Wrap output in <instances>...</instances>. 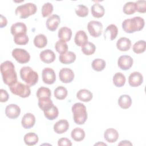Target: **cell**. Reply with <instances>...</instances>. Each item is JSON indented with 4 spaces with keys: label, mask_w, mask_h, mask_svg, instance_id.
Returning a JSON list of instances; mask_svg holds the SVG:
<instances>
[{
    "label": "cell",
    "mask_w": 146,
    "mask_h": 146,
    "mask_svg": "<svg viewBox=\"0 0 146 146\" xmlns=\"http://www.w3.org/2000/svg\"><path fill=\"white\" fill-rule=\"evenodd\" d=\"M1 72L5 84L9 86L17 82V75L14 64L9 60L5 61L1 64Z\"/></svg>",
    "instance_id": "cell-1"
},
{
    "label": "cell",
    "mask_w": 146,
    "mask_h": 146,
    "mask_svg": "<svg viewBox=\"0 0 146 146\" xmlns=\"http://www.w3.org/2000/svg\"><path fill=\"white\" fill-rule=\"evenodd\" d=\"M91 14L95 18L102 17L105 13V9L104 7L99 3H95L91 7Z\"/></svg>",
    "instance_id": "cell-26"
},
{
    "label": "cell",
    "mask_w": 146,
    "mask_h": 146,
    "mask_svg": "<svg viewBox=\"0 0 146 146\" xmlns=\"http://www.w3.org/2000/svg\"><path fill=\"white\" fill-rule=\"evenodd\" d=\"M1 18H0V27L3 28L5 26H6L7 24V21L5 17L1 14Z\"/></svg>",
    "instance_id": "cell-47"
},
{
    "label": "cell",
    "mask_w": 146,
    "mask_h": 146,
    "mask_svg": "<svg viewBox=\"0 0 146 146\" xmlns=\"http://www.w3.org/2000/svg\"><path fill=\"white\" fill-rule=\"evenodd\" d=\"M10 31L14 36L19 34H26L27 27L26 25L22 22H17L12 25Z\"/></svg>",
    "instance_id": "cell-16"
},
{
    "label": "cell",
    "mask_w": 146,
    "mask_h": 146,
    "mask_svg": "<svg viewBox=\"0 0 146 146\" xmlns=\"http://www.w3.org/2000/svg\"><path fill=\"white\" fill-rule=\"evenodd\" d=\"M87 29L92 36L95 38L99 37L103 31V25L100 22L91 21L88 23Z\"/></svg>",
    "instance_id": "cell-8"
},
{
    "label": "cell",
    "mask_w": 146,
    "mask_h": 146,
    "mask_svg": "<svg viewBox=\"0 0 146 146\" xmlns=\"http://www.w3.org/2000/svg\"><path fill=\"white\" fill-rule=\"evenodd\" d=\"M123 11L126 15H131L136 12L135 2H126L123 8Z\"/></svg>",
    "instance_id": "cell-41"
},
{
    "label": "cell",
    "mask_w": 146,
    "mask_h": 146,
    "mask_svg": "<svg viewBox=\"0 0 146 146\" xmlns=\"http://www.w3.org/2000/svg\"><path fill=\"white\" fill-rule=\"evenodd\" d=\"M43 82L47 84H52L56 80V74L54 70L47 67L44 68L42 72Z\"/></svg>",
    "instance_id": "cell-9"
},
{
    "label": "cell",
    "mask_w": 146,
    "mask_h": 146,
    "mask_svg": "<svg viewBox=\"0 0 146 146\" xmlns=\"http://www.w3.org/2000/svg\"><path fill=\"white\" fill-rule=\"evenodd\" d=\"M60 22V17L56 14H53L49 17L46 21V27L50 31H55Z\"/></svg>",
    "instance_id": "cell-14"
},
{
    "label": "cell",
    "mask_w": 146,
    "mask_h": 146,
    "mask_svg": "<svg viewBox=\"0 0 146 146\" xmlns=\"http://www.w3.org/2000/svg\"><path fill=\"white\" fill-rule=\"evenodd\" d=\"M143 82L142 74L137 71L132 72L128 78V83L131 87H136L140 86Z\"/></svg>",
    "instance_id": "cell-13"
},
{
    "label": "cell",
    "mask_w": 146,
    "mask_h": 146,
    "mask_svg": "<svg viewBox=\"0 0 146 146\" xmlns=\"http://www.w3.org/2000/svg\"><path fill=\"white\" fill-rule=\"evenodd\" d=\"M131 46V41L129 39L122 37L119 39L116 42L117 48L121 51H127L129 50Z\"/></svg>",
    "instance_id": "cell-23"
},
{
    "label": "cell",
    "mask_w": 146,
    "mask_h": 146,
    "mask_svg": "<svg viewBox=\"0 0 146 146\" xmlns=\"http://www.w3.org/2000/svg\"><path fill=\"white\" fill-rule=\"evenodd\" d=\"M69 128V123L67 120L61 119L56 121L54 125V130L58 134L66 132Z\"/></svg>",
    "instance_id": "cell-18"
},
{
    "label": "cell",
    "mask_w": 146,
    "mask_h": 146,
    "mask_svg": "<svg viewBox=\"0 0 146 146\" xmlns=\"http://www.w3.org/2000/svg\"><path fill=\"white\" fill-rule=\"evenodd\" d=\"M43 112L44 116L49 120H53L55 119L59 115L58 109L54 105H53L51 107Z\"/></svg>",
    "instance_id": "cell-30"
},
{
    "label": "cell",
    "mask_w": 146,
    "mask_h": 146,
    "mask_svg": "<svg viewBox=\"0 0 146 146\" xmlns=\"http://www.w3.org/2000/svg\"><path fill=\"white\" fill-rule=\"evenodd\" d=\"M55 48L56 51L60 54L65 53L68 50V45L66 42L62 40H59L55 43Z\"/></svg>",
    "instance_id": "cell-38"
},
{
    "label": "cell",
    "mask_w": 146,
    "mask_h": 146,
    "mask_svg": "<svg viewBox=\"0 0 146 146\" xmlns=\"http://www.w3.org/2000/svg\"><path fill=\"white\" fill-rule=\"evenodd\" d=\"M136 11H138L141 13H145L146 12V1L144 0L137 1L135 2Z\"/></svg>",
    "instance_id": "cell-44"
},
{
    "label": "cell",
    "mask_w": 146,
    "mask_h": 146,
    "mask_svg": "<svg viewBox=\"0 0 146 146\" xmlns=\"http://www.w3.org/2000/svg\"><path fill=\"white\" fill-rule=\"evenodd\" d=\"M9 89L11 93L23 98L29 97L31 94L30 86L19 82H17L11 86H10Z\"/></svg>",
    "instance_id": "cell-6"
},
{
    "label": "cell",
    "mask_w": 146,
    "mask_h": 146,
    "mask_svg": "<svg viewBox=\"0 0 146 146\" xmlns=\"http://www.w3.org/2000/svg\"><path fill=\"white\" fill-rule=\"evenodd\" d=\"M67 90L63 86H59L54 90V96L59 100H63L67 96Z\"/></svg>",
    "instance_id": "cell-35"
},
{
    "label": "cell",
    "mask_w": 146,
    "mask_h": 146,
    "mask_svg": "<svg viewBox=\"0 0 146 146\" xmlns=\"http://www.w3.org/2000/svg\"><path fill=\"white\" fill-rule=\"evenodd\" d=\"M125 76L121 72H116L113 77V83L117 87H123L125 83Z\"/></svg>",
    "instance_id": "cell-33"
},
{
    "label": "cell",
    "mask_w": 146,
    "mask_h": 146,
    "mask_svg": "<svg viewBox=\"0 0 146 146\" xmlns=\"http://www.w3.org/2000/svg\"><path fill=\"white\" fill-rule=\"evenodd\" d=\"M58 145H67V146H71L72 143L71 140L66 137H62L58 140Z\"/></svg>",
    "instance_id": "cell-46"
},
{
    "label": "cell",
    "mask_w": 146,
    "mask_h": 146,
    "mask_svg": "<svg viewBox=\"0 0 146 146\" xmlns=\"http://www.w3.org/2000/svg\"><path fill=\"white\" fill-rule=\"evenodd\" d=\"M133 60L131 56L129 55H121L117 60V65L122 70H128L133 65Z\"/></svg>",
    "instance_id": "cell-11"
},
{
    "label": "cell",
    "mask_w": 146,
    "mask_h": 146,
    "mask_svg": "<svg viewBox=\"0 0 146 146\" xmlns=\"http://www.w3.org/2000/svg\"><path fill=\"white\" fill-rule=\"evenodd\" d=\"M88 7L83 5H79L75 8V13L79 17H85L88 15Z\"/></svg>",
    "instance_id": "cell-42"
},
{
    "label": "cell",
    "mask_w": 146,
    "mask_h": 146,
    "mask_svg": "<svg viewBox=\"0 0 146 146\" xmlns=\"http://www.w3.org/2000/svg\"><path fill=\"white\" fill-rule=\"evenodd\" d=\"M35 123V117L34 115L31 113H27L23 116L21 124L22 127L25 129H30L32 128Z\"/></svg>",
    "instance_id": "cell-15"
},
{
    "label": "cell",
    "mask_w": 146,
    "mask_h": 146,
    "mask_svg": "<svg viewBox=\"0 0 146 146\" xmlns=\"http://www.w3.org/2000/svg\"><path fill=\"white\" fill-rule=\"evenodd\" d=\"M104 137L108 143H115L119 138V133L114 128H108L104 131Z\"/></svg>",
    "instance_id": "cell-19"
},
{
    "label": "cell",
    "mask_w": 146,
    "mask_h": 146,
    "mask_svg": "<svg viewBox=\"0 0 146 146\" xmlns=\"http://www.w3.org/2000/svg\"><path fill=\"white\" fill-rule=\"evenodd\" d=\"M96 50L95 44L91 42H88L82 47V51L86 55H91L93 54Z\"/></svg>",
    "instance_id": "cell-37"
},
{
    "label": "cell",
    "mask_w": 146,
    "mask_h": 146,
    "mask_svg": "<svg viewBox=\"0 0 146 146\" xmlns=\"http://www.w3.org/2000/svg\"><path fill=\"white\" fill-rule=\"evenodd\" d=\"M74 41L75 44L79 47H82L87 42H88V36L86 32L83 30H79L77 31L75 35Z\"/></svg>",
    "instance_id": "cell-22"
},
{
    "label": "cell",
    "mask_w": 146,
    "mask_h": 146,
    "mask_svg": "<svg viewBox=\"0 0 146 146\" xmlns=\"http://www.w3.org/2000/svg\"><path fill=\"white\" fill-rule=\"evenodd\" d=\"M118 104L121 108L127 109L132 104V99L128 95H122L118 99Z\"/></svg>",
    "instance_id": "cell-27"
},
{
    "label": "cell",
    "mask_w": 146,
    "mask_h": 146,
    "mask_svg": "<svg viewBox=\"0 0 146 146\" xmlns=\"http://www.w3.org/2000/svg\"><path fill=\"white\" fill-rule=\"evenodd\" d=\"M47 39L44 34H38L36 35L34 39V44L38 48H43L47 45Z\"/></svg>",
    "instance_id": "cell-29"
},
{
    "label": "cell",
    "mask_w": 146,
    "mask_h": 146,
    "mask_svg": "<svg viewBox=\"0 0 146 146\" xmlns=\"http://www.w3.org/2000/svg\"><path fill=\"white\" fill-rule=\"evenodd\" d=\"M39 57L41 60L46 63H52L56 58L55 53L50 49H46L41 51L39 54Z\"/></svg>",
    "instance_id": "cell-17"
},
{
    "label": "cell",
    "mask_w": 146,
    "mask_h": 146,
    "mask_svg": "<svg viewBox=\"0 0 146 146\" xmlns=\"http://www.w3.org/2000/svg\"><path fill=\"white\" fill-rule=\"evenodd\" d=\"M51 98H42L38 99V106L40 110L44 111L53 106Z\"/></svg>",
    "instance_id": "cell-31"
},
{
    "label": "cell",
    "mask_w": 146,
    "mask_h": 146,
    "mask_svg": "<svg viewBox=\"0 0 146 146\" xmlns=\"http://www.w3.org/2000/svg\"><path fill=\"white\" fill-rule=\"evenodd\" d=\"M13 57L19 63L24 64L29 62L30 59V54L25 49L16 48L12 51Z\"/></svg>",
    "instance_id": "cell-7"
},
{
    "label": "cell",
    "mask_w": 146,
    "mask_h": 146,
    "mask_svg": "<svg viewBox=\"0 0 146 146\" xmlns=\"http://www.w3.org/2000/svg\"><path fill=\"white\" fill-rule=\"evenodd\" d=\"M51 90L45 87H40L36 91V96L38 99L42 98H51Z\"/></svg>",
    "instance_id": "cell-39"
},
{
    "label": "cell",
    "mask_w": 146,
    "mask_h": 146,
    "mask_svg": "<svg viewBox=\"0 0 146 146\" xmlns=\"http://www.w3.org/2000/svg\"><path fill=\"white\" fill-rule=\"evenodd\" d=\"M118 29L115 25L111 24L108 25L104 32V39H107L108 38L110 40H114L117 35Z\"/></svg>",
    "instance_id": "cell-20"
},
{
    "label": "cell",
    "mask_w": 146,
    "mask_h": 146,
    "mask_svg": "<svg viewBox=\"0 0 146 146\" xmlns=\"http://www.w3.org/2000/svg\"><path fill=\"white\" fill-rule=\"evenodd\" d=\"M53 11V6L50 2L45 3L42 7V14L43 17H46L51 14Z\"/></svg>",
    "instance_id": "cell-43"
},
{
    "label": "cell",
    "mask_w": 146,
    "mask_h": 146,
    "mask_svg": "<svg viewBox=\"0 0 146 146\" xmlns=\"http://www.w3.org/2000/svg\"><path fill=\"white\" fill-rule=\"evenodd\" d=\"M58 36L60 40L66 42H68L70 40L72 36V31L67 27H62L59 30Z\"/></svg>",
    "instance_id": "cell-24"
},
{
    "label": "cell",
    "mask_w": 146,
    "mask_h": 146,
    "mask_svg": "<svg viewBox=\"0 0 146 146\" xmlns=\"http://www.w3.org/2000/svg\"><path fill=\"white\" fill-rule=\"evenodd\" d=\"M146 43L144 40H140L136 42L133 46L132 50L136 54H141L145 51Z\"/></svg>",
    "instance_id": "cell-36"
},
{
    "label": "cell",
    "mask_w": 146,
    "mask_h": 146,
    "mask_svg": "<svg viewBox=\"0 0 146 146\" xmlns=\"http://www.w3.org/2000/svg\"><path fill=\"white\" fill-rule=\"evenodd\" d=\"M71 137L76 141H82L85 137V132L80 128H75L71 133Z\"/></svg>",
    "instance_id": "cell-32"
},
{
    "label": "cell",
    "mask_w": 146,
    "mask_h": 146,
    "mask_svg": "<svg viewBox=\"0 0 146 146\" xmlns=\"http://www.w3.org/2000/svg\"><path fill=\"white\" fill-rule=\"evenodd\" d=\"M21 113L20 107L15 104H10L5 108V114L9 119H17Z\"/></svg>",
    "instance_id": "cell-12"
},
{
    "label": "cell",
    "mask_w": 146,
    "mask_h": 146,
    "mask_svg": "<svg viewBox=\"0 0 146 146\" xmlns=\"http://www.w3.org/2000/svg\"><path fill=\"white\" fill-rule=\"evenodd\" d=\"M59 77L60 81L63 83H71L74 80V73L70 68H63L59 71Z\"/></svg>",
    "instance_id": "cell-10"
},
{
    "label": "cell",
    "mask_w": 146,
    "mask_h": 146,
    "mask_svg": "<svg viewBox=\"0 0 146 146\" xmlns=\"http://www.w3.org/2000/svg\"><path fill=\"white\" fill-rule=\"evenodd\" d=\"M36 11V6L33 3L29 2L18 6L15 10V13L21 18L26 19L30 15L34 14Z\"/></svg>",
    "instance_id": "cell-5"
},
{
    "label": "cell",
    "mask_w": 146,
    "mask_h": 146,
    "mask_svg": "<svg viewBox=\"0 0 146 146\" xmlns=\"http://www.w3.org/2000/svg\"><path fill=\"white\" fill-rule=\"evenodd\" d=\"M107 145V144L106 143H96L94 145Z\"/></svg>",
    "instance_id": "cell-49"
},
{
    "label": "cell",
    "mask_w": 146,
    "mask_h": 146,
    "mask_svg": "<svg viewBox=\"0 0 146 146\" xmlns=\"http://www.w3.org/2000/svg\"><path fill=\"white\" fill-rule=\"evenodd\" d=\"M25 143L27 145H34L38 143L39 138L38 135L34 132L26 133L23 137Z\"/></svg>",
    "instance_id": "cell-28"
},
{
    "label": "cell",
    "mask_w": 146,
    "mask_h": 146,
    "mask_svg": "<svg viewBox=\"0 0 146 146\" xmlns=\"http://www.w3.org/2000/svg\"><path fill=\"white\" fill-rule=\"evenodd\" d=\"M106 62L100 58H97L94 59L91 64L92 68L96 71H101L103 70L106 67Z\"/></svg>",
    "instance_id": "cell-34"
},
{
    "label": "cell",
    "mask_w": 146,
    "mask_h": 146,
    "mask_svg": "<svg viewBox=\"0 0 146 146\" xmlns=\"http://www.w3.org/2000/svg\"><path fill=\"white\" fill-rule=\"evenodd\" d=\"M9 98V95L7 93V92L1 89L0 90V102L2 103L6 102Z\"/></svg>",
    "instance_id": "cell-45"
},
{
    "label": "cell",
    "mask_w": 146,
    "mask_h": 146,
    "mask_svg": "<svg viewBox=\"0 0 146 146\" xmlns=\"http://www.w3.org/2000/svg\"><path fill=\"white\" fill-rule=\"evenodd\" d=\"M74 122L79 125L83 124L87 119L86 106L81 103H76L72 106Z\"/></svg>",
    "instance_id": "cell-3"
},
{
    "label": "cell",
    "mask_w": 146,
    "mask_h": 146,
    "mask_svg": "<svg viewBox=\"0 0 146 146\" xmlns=\"http://www.w3.org/2000/svg\"><path fill=\"white\" fill-rule=\"evenodd\" d=\"M29 37L26 34L17 35L14 36V42L18 45H25L29 42Z\"/></svg>",
    "instance_id": "cell-40"
},
{
    "label": "cell",
    "mask_w": 146,
    "mask_h": 146,
    "mask_svg": "<svg viewBox=\"0 0 146 146\" xmlns=\"http://www.w3.org/2000/svg\"><path fill=\"white\" fill-rule=\"evenodd\" d=\"M20 76L21 79L29 86L35 85L38 81V74L30 67L25 66L20 70Z\"/></svg>",
    "instance_id": "cell-4"
},
{
    "label": "cell",
    "mask_w": 146,
    "mask_h": 146,
    "mask_svg": "<svg viewBox=\"0 0 146 146\" xmlns=\"http://www.w3.org/2000/svg\"><path fill=\"white\" fill-rule=\"evenodd\" d=\"M59 61L64 64H69L73 63L76 59V55L72 51H67L60 54L59 57Z\"/></svg>",
    "instance_id": "cell-21"
},
{
    "label": "cell",
    "mask_w": 146,
    "mask_h": 146,
    "mask_svg": "<svg viewBox=\"0 0 146 146\" xmlns=\"http://www.w3.org/2000/svg\"><path fill=\"white\" fill-rule=\"evenodd\" d=\"M145 25L144 20L140 17L125 19L122 23L123 30L127 33H133L141 30Z\"/></svg>",
    "instance_id": "cell-2"
},
{
    "label": "cell",
    "mask_w": 146,
    "mask_h": 146,
    "mask_svg": "<svg viewBox=\"0 0 146 146\" xmlns=\"http://www.w3.org/2000/svg\"><path fill=\"white\" fill-rule=\"evenodd\" d=\"M118 145H132V143L128 140H123L118 144Z\"/></svg>",
    "instance_id": "cell-48"
},
{
    "label": "cell",
    "mask_w": 146,
    "mask_h": 146,
    "mask_svg": "<svg viewBox=\"0 0 146 146\" xmlns=\"http://www.w3.org/2000/svg\"><path fill=\"white\" fill-rule=\"evenodd\" d=\"M76 97L79 100L84 102H88L92 99V93L87 89H81L76 94Z\"/></svg>",
    "instance_id": "cell-25"
}]
</instances>
